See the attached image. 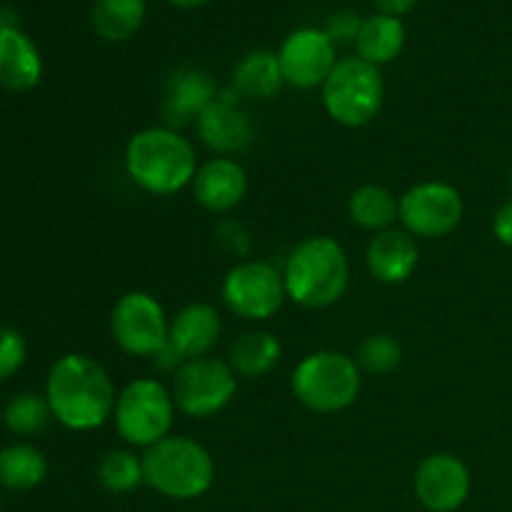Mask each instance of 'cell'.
I'll return each instance as SVG.
<instances>
[{
  "label": "cell",
  "instance_id": "277c9868",
  "mask_svg": "<svg viewBox=\"0 0 512 512\" xmlns=\"http://www.w3.org/2000/svg\"><path fill=\"white\" fill-rule=\"evenodd\" d=\"M145 485L170 500L203 498L215 483V460L203 443L188 435H168L143 450Z\"/></svg>",
  "mask_w": 512,
  "mask_h": 512
},
{
  "label": "cell",
  "instance_id": "7c38bea8",
  "mask_svg": "<svg viewBox=\"0 0 512 512\" xmlns=\"http://www.w3.org/2000/svg\"><path fill=\"white\" fill-rule=\"evenodd\" d=\"M280 70L285 85L298 90L323 88L338 65V45L320 28H298L280 43Z\"/></svg>",
  "mask_w": 512,
  "mask_h": 512
},
{
  "label": "cell",
  "instance_id": "603a6c76",
  "mask_svg": "<svg viewBox=\"0 0 512 512\" xmlns=\"http://www.w3.org/2000/svg\"><path fill=\"white\" fill-rule=\"evenodd\" d=\"M400 215V198L390 188L378 183L360 185L348 198V218L368 233H383L395 228Z\"/></svg>",
  "mask_w": 512,
  "mask_h": 512
},
{
  "label": "cell",
  "instance_id": "9a60e30c",
  "mask_svg": "<svg viewBox=\"0 0 512 512\" xmlns=\"http://www.w3.org/2000/svg\"><path fill=\"white\" fill-rule=\"evenodd\" d=\"M248 188L250 180L243 163H238L235 158H223V155H215V158L200 163L193 185H190L195 203L218 218L233 213L245 200Z\"/></svg>",
  "mask_w": 512,
  "mask_h": 512
},
{
  "label": "cell",
  "instance_id": "ffe728a7",
  "mask_svg": "<svg viewBox=\"0 0 512 512\" xmlns=\"http://www.w3.org/2000/svg\"><path fill=\"white\" fill-rule=\"evenodd\" d=\"M283 358V343L275 333L263 328L245 330L228 350V365L238 378L260 380L273 373Z\"/></svg>",
  "mask_w": 512,
  "mask_h": 512
},
{
  "label": "cell",
  "instance_id": "5b68a950",
  "mask_svg": "<svg viewBox=\"0 0 512 512\" xmlns=\"http://www.w3.org/2000/svg\"><path fill=\"white\" fill-rule=\"evenodd\" d=\"M290 390L305 410L338 415L353 408L363 390V370L353 355L340 350H315L298 360L290 375Z\"/></svg>",
  "mask_w": 512,
  "mask_h": 512
},
{
  "label": "cell",
  "instance_id": "30bf717a",
  "mask_svg": "<svg viewBox=\"0 0 512 512\" xmlns=\"http://www.w3.org/2000/svg\"><path fill=\"white\" fill-rule=\"evenodd\" d=\"M110 335L125 355L155 360L168 348L170 318L153 293L130 290L110 310Z\"/></svg>",
  "mask_w": 512,
  "mask_h": 512
},
{
  "label": "cell",
  "instance_id": "3957f363",
  "mask_svg": "<svg viewBox=\"0 0 512 512\" xmlns=\"http://www.w3.org/2000/svg\"><path fill=\"white\" fill-rule=\"evenodd\" d=\"M288 300L308 310L338 303L350 285V258L330 235H310L290 250L283 265Z\"/></svg>",
  "mask_w": 512,
  "mask_h": 512
},
{
  "label": "cell",
  "instance_id": "4316f807",
  "mask_svg": "<svg viewBox=\"0 0 512 512\" xmlns=\"http://www.w3.org/2000/svg\"><path fill=\"white\" fill-rule=\"evenodd\" d=\"M50 420H53V413H50L48 400L38 393L13 395L3 410L5 428L20 438H35V435L45 433Z\"/></svg>",
  "mask_w": 512,
  "mask_h": 512
},
{
  "label": "cell",
  "instance_id": "e575fe53",
  "mask_svg": "<svg viewBox=\"0 0 512 512\" xmlns=\"http://www.w3.org/2000/svg\"><path fill=\"white\" fill-rule=\"evenodd\" d=\"M173 8H180V10H195V8H203V5H208L210 0H168Z\"/></svg>",
  "mask_w": 512,
  "mask_h": 512
},
{
  "label": "cell",
  "instance_id": "7a4b0ae2",
  "mask_svg": "<svg viewBox=\"0 0 512 512\" xmlns=\"http://www.w3.org/2000/svg\"><path fill=\"white\" fill-rule=\"evenodd\" d=\"M123 163L128 178L155 198L190 188L200 168L195 145L168 125H150L130 135Z\"/></svg>",
  "mask_w": 512,
  "mask_h": 512
},
{
  "label": "cell",
  "instance_id": "5bb4252c",
  "mask_svg": "<svg viewBox=\"0 0 512 512\" xmlns=\"http://www.w3.org/2000/svg\"><path fill=\"white\" fill-rule=\"evenodd\" d=\"M195 128H198L200 143L210 153L223 155V158H235L248 150L255 140V123L248 110L240 105V95L233 85L220 90L218 98L195 120Z\"/></svg>",
  "mask_w": 512,
  "mask_h": 512
},
{
  "label": "cell",
  "instance_id": "f1b7e54d",
  "mask_svg": "<svg viewBox=\"0 0 512 512\" xmlns=\"http://www.w3.org/2000/svg\"><path fill=\"white\" fill-rule=\"evenodd\" d=\"M213 240L228 258H235V263L248 260L253 253V233L235 218H220L213 228Z\"/></svg>",
  "mask_w": 512,
  "mask_h": 512
},
{
  "label": "cell",
  "instance_id": "ac0fdd59",
  "mask_svg": "<svg viewBox=\"0 0 512 512\" xmlns=\"http://www.w3.org/2000/svg\"><path fill=\"white\" fill-rule=\"evenodd\" d=\"M220 333H223V320H220V313L215 310V305L195 300V303L183 305L170 318L168 348L183 363L185 360L205 358L218 345Z\"/></svg>",
  "mask_w": 512,
  "mask_h": 512
},
{
  "label": "cell",
  "instance_id": "8992f818",
  "mask_svg": "<svg viewBox=\"0 0 512 512\" xmlns=\"http://www.w3.org/2000/svg\"><path fill=\"white\" fill-rule=\"evenodd\" d=\"M173 390L158 378H135L118 393L113 425L118 438L133 450H148L173 435Z\"/></svg>",
  "mask_w": 512,
  "mask_h": 512
},
{
  "label": "cell",
  "instance_id": "9c48e42d",
  "mask_svg": "<svg viewBox=\"0 0 512 512\" xmlns=\"http://www.w3.org/2000/svg\"><path fill=\"white\" fill-rule=\"evenodd\" d=\"M238 380L228 360L213 355L185 360L173 373V385H170L175 408L195 420L215 418L235 400Z\"/></svg>",
  "mask_w": 512,
  "mask_h": 512
},
{
  "label": "cell",
  "instance_id": "d590c367",
  "mask_svg": "<svg viewBox=\"0 0 512 512\" xmlns=\"http://www.w3.org/2000/svg\"><path fill=\"white\" fill-rule=\"evenodd\" d=\"M0 508H3V493H0Z\"/></svg>",
  "mask_w": 512,
  "mask_h": 512
},
{
  "label": "cell",
  "instance_id": "4fadbf2b",
  "mask_svg": "<svg viewBox=\"0 0 512 512\" xmlns=\"http://www.w3.org/2000/svg\"><path fill=\"white\" fill-rule=\"evenodd\" d=\"M413 490L428 512H455L468 503L473 475L458 455L433 453L415 468Z\"/></svg>",
  "mask_w": 512,
  "mask_h": 512
},
{
  "label": "cell",
  "instance_id": "1f68e13d",
  "mask_svg": "<svg viewBox=\"0 0 512 512\" xmlns=\"http://www.w3.org/2000/svg\"><path fill=\"white\" fill-rule=\"evenodd\" d=\"M493 235L500 245L512 248V200L500 205L493 215Z\"/></svg>",
  "mask_w": 512,
  "mask_h": 512
},
{
  "label": "cell",
  "instance_id": "ba28073f",
  "mask_svg": "<svg viewBox=\"0 0 512 512\" xmlns=\"http://www.w3.org/2000/svg\"><path fill=\"white\" fill-rule=\"evenodd\" d=\"M220 298L235 318L265 323L275 318L288 300L283 270L268 260H240L225 273L220 283Z\"/></svg>",
  "mask_w": 512,
  "mask_h": 512
},
{
  "label": "cell",
  "instance_id": "cb8c5ba5",
  "mask_svg": "<svg viewBox=\"0 0 512 512\" xmlns=\"http://www.w3.org/2000/svg\"><path fill=\"white\" fill-rule=\"evenodd\" d=\"M148 3L145 0H95L90 10L93 30L105 43H125L145 23Z\"/></svg>",
  "mask_w": 512,
  "mask_h": 512
},
{
  "label": "cell",
  "instance_id": "836d02e7",
  "mask_svg": "<svg viewBox=\"0 0 512 512\" xmlns=\"http://www.w3.org/2000/svg\"><path fill=\"white\" fill-rule=\"evenodd\" d=\"M18 28V15L13 13L10 8L0 10V30H13Z\"/></svg>",
  "mask_w": 512,
  "mask_h": 512
},
{
  "label": "cell",
  "instance_id": "e0dca14e",
  "mask_svg": "<svg viewBox=\"0 0 512 512\" xmlns=\"http://www.w3.org/2000/svg\"><path fill=\"white\" fill-rule=\"evenodd\" d=\"M365 265L378 283H408L420 265L418 238H413L405 228H388L383 233H375L365 248Z\"/></svg>",
  "mask_w": 512,
  "mask_h": 512
},
{
  "label": "cell",
  "instance_id": "d6a6232c",
  "mask_svg": "<svg viewBox=\"0 0 512 512\" xmlns=\"http://www.w3.org/2000/svg\"><path fill=\"white\" fill-rule=\"evenodd\" d=\"M373 5L378 8V13L403 18L405 13H410L418 5V0H373Z\"/></svg>",
  "mask_w": 512,
  "mask_h": 512
},
{
  "label": "cell",
  "instance_id": "2e32d148",
  "mask_svg": "<svg viewBox=\"0 0 512 512\" xmlns=\"http://www.w3.org/2000/svg\"><path fill=\"white\" fill-rule=\"evenodd\" d=\"M218 85L208 73L198 68H180L168 75L163 85V125L168 128H183V125L195 123L203 115V110L218 98Z\"/></svg>",
  "mask_w": 512,
  "mask_h": 512
},
{
  "label": "cell",
  "instance_id": "8fae6325",
  "mask_svg": "<svg viewBox=\"0 0 512 512\" xmlns=\"http://www.w3.org/2000/svg\"><path fill=\"white\" fill-rule=\"evenodd\" d=\"M465 200L445 180H423L400 195V228L418 240H440L460 228Z\"/></svg>",
  "mask_w": 512,
  "mask_h": 512
},
{
  "label": "cell",
  "instance_id": "83f0119b",
  "mask_svg": "<svg viewBox=\"0 0 512 512\" xmlns=\"http://www.w3.org/2000/svg\"><path fill=\"white\" fill-rule=\"evenodd\" d=\"M353 358L358 368L363 370V375L383 378V375L395 373L400 368V363H403V345L393 335L373 333L363 338Z\"/></svg>",
  "mask_w": 512,
  "mask_h": 512
},
{
  "label": "cell",
  "instance_id": "8d00e7d4",
  "mask_svg": "<svg viewBox=\"0 0 512 512\" xmlns=\"http://www.w3.org/2000/svg\"><path fill=\"white\" fill-rule=\"evenodd\" d=\"M510 190H512V170H510Z\"/></svg>",
  "mask_w": 512,
  "mask_h": 512
},
{
  "label": "cell",
  "instance_id": "d6986e66",
  "mask_svg": "<svg viewBox=\"0 0 512 512\" xmlns=\"http://www.w3.org/2000/svg\"><path fill=\"white\" fill-rule=\"evenodd\" d=\"M43 78V58L20 28L0 30V88L28 93Z\"/></svg>",
  "mask_w": 512,
  "mask_h": 512
},
{
  "label": "cell",
  "instance_id": "f546056e",
  "mask_svg": "<svg viewBox=\"0 0 512 512\" xmlns=\"http://www.w3.org/2000/svg\"><path fill=\"white\" fill-rule=\"evenodd\" d=\"M28 360V343L15 328L0 325V380L18 373Z\"/></svg>",
  "mask_w": 512,
  "mask_h": 512
},
{
  "label": "cell",
  "instance_id": "7402d4cb",
  "mask_svg": "<svg viewBox=\"0 0 512 512\" xmlns=\"http://www.w3.org/2000/svg\"><path fill=\"white\" fill-rule=\"evenodd\" d=\"M405 40H408V33H405L403 20L395 15L375 13L370 18H363L355 50H358V58L380 68V65L393 63L403 53Z\"/></svg>",
  "mask_w": 512,
  "mask_h": 512
},
{
  "label": "cell",
  "instance_id": "4dcf8cb0",
  "mask_svg": "<svg viewBox=\"0 0 512 512\" xmlns=\"http://www.w3.org/2000/svg\"><path fill=\"white\" fill-rule=\"evenodd\" d=\"M360 25H363V18H360L358 13H353V10H338V13L330 15L328 25H325L323 30L328 33V38L333 40L335 45H355Z\"/></svg>",
  "mask_w": 512,
  "mask_h": 512
},
{
  "label": "cell",
  "instance_id": "6da1fadb",
  "mask_svg": "<svg viewBox=\"0 0 512 512\" xmlns=\"http://www.w3.org/2000/svg\"><path fill=\"white\" fill-rule=\"evenodd\" d=\"M45 400L63 428L90 433L113 420L118 390L98 360L85 353H65L50 365Z\"/></svg>",
  "mask_w": 512,
  "mask_h": 512
},
{
  "label": "cell",
  "instance_id": "d4e9b609",
  "mask_svg": "<svg viewBox=\"0 0 512 512\" xmlns=\"http://www.w3.org/2000/svg\"><path fill=\"white\" fill-rule=\"evenodd\" d=\"M48 478V458L30 443H13L0 450V488L28 493Z\"/></svg>",
  "mask_w": 512,
  "mask_h": 512
},
{
  "label": "cell",
  "instance_id": "44dd1931",
  "mask_svg": "<svg viewBox=\"0 0 512 512\" xmlns=\"http://www.w3.org/2000/svg\"><path fill=\"white\" fill-rule=\"evenodd\" d=\"M283 85V70H280L278 53L273 50H250L233 70V88L238 90L240 98L265 103V100H273L283 90Z\"/></svg>",
  "mask_w": 512,
  "mask_h": 512
},
{
  "label": "cell",
  "instance_id": "52a82bcc",
  "mask_svg": "<svg viewBox=\"0 0 512 512\" xmlns=\"http://www.w3.org/2000/svg\"><path fill=\"white\" fill-rule=\"evenodd\" d=\"M320 100L333 123L343 128H363L383 110V73L358 55L340 58L320 88Z\"/></svg>",
  "mask_w": 512,
  "mask_h": 512
},
{
  "label": "cell",
  "instance_id": "484cf974",
  "mask_svg": "<svg viewBox=\"0 0 512 512\" xmlns=\"http://www.w3.org/2000/svg\"><path fill=\"white\" fill-rule=\"evenodd\" d=\"M98 480L108 493L130 495L145 483L143 455H138L128 445L108 450L98 463Z\"/></svg>",
  "mask_w": 512,
  "mask_h": 512
}]
</instances>
